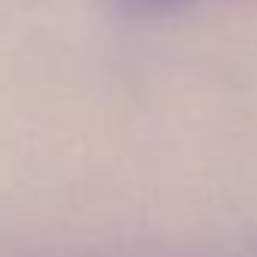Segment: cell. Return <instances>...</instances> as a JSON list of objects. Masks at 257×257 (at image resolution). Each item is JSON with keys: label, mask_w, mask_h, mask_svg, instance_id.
I'll return each mask as SVG.
<instances>
[{"label": "cell", "mask_w": 257, "mask_h": 257, "mask_svg": "<svg viewBox=\"0 0 257 257\" xmlns=\"http://www.w3.org/2000/svg\"><path fill=\"white\" fill-rule=\"evenodd\" d=\"M185 4H191V0H115V7L127 16H161Z\"/></svg>", "instance_id": "cell-1"}]
</instances>
